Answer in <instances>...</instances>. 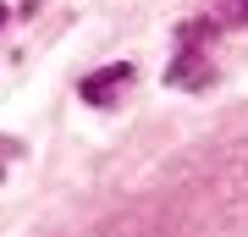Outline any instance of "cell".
Segmentation results:
<instances>
[{
  "instance_id": "obj_1",
  "label": "cell",
  "mask_w": 248,
  "mask_h": 237,
  "mask_svg": "<svg viewBox=\"0 0 248 237\" xmlns=\"http://www.w3.org/2000/svg\"><path fill=\"white\" fill-rule=\"evenodd\" d=\"M127 83H133V61H116V66H99L94 78H83L78 94L89 99V105H110V99H116V88H127Z\"/></svg>"
},
{
  "instance_id": "obj_2",
  "label": "cell",
  "mask_w": 248,
  "mask_h": 237,
  "mask_svg": "<svg viewBox=\"0 0 248 237\" xmlns=\"http://www.w3.org/2000/svg\"><path fill=\"white\" fill-rule=\"evenodd\" d=\"M166 83H171V88H204V83H210V66L199 61V50H193V44H182V50L171 55Z\"/></svg>"
},
{
  "instance_id": "obj_3",
  "label": "cell",
  "mask_w": 248,
  "mask_h": 237,
  "mask_svg": "<svg viewBox=\"0 0 248 237\" xmlns=\"http://www.w3.org/2000/svg\"><path fill=\"white\" fill-rule=\"evenodd\" d=\"M221 17L237 22V28H248V0H221Z\"/></svg>"
},
{
  "instance_id": "obj_4",
  "label": "cell",
  "mask_w": 248,
  "mask_h": 237,
  "mask_svg": "<svg viewBox=\"0 0 248 237\" xmlns=\"http://www.w3.org/2000/svg\"><path fill=\"white\" fill-rule=\"evenodd\" d=\"M0 22H6V6H0Z\"/></svg>"
}]
</instances>
